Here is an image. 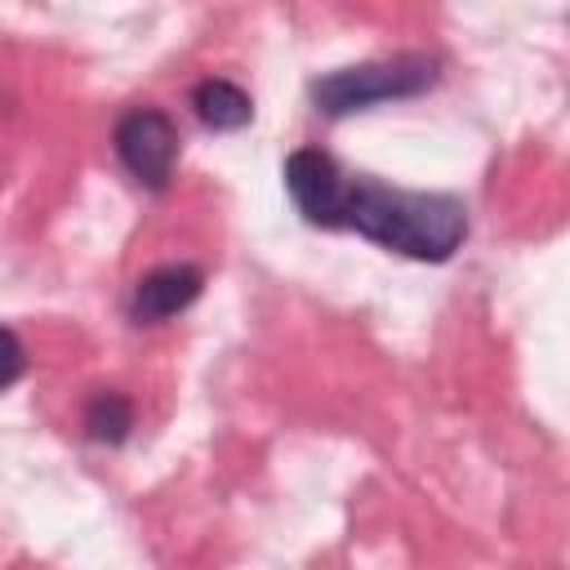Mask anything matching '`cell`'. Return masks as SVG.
Here are the masks:
<instances>
[{"mask_svg":"<svg viewBox=\"0 0 570 570\" xmlns=\"http://www.w3.org/2000/svg\"><path fill=\"white\" fill-rule=\"evenodd\" d=\"M343 227H356L365 240L405 258L445 263L468 236V209L445 191H401L374 178H347Z\"/></svg>","mask_w":570,"mask_h":570,"instance_id":"6da1fadb","label":"cell"},{"mask_svg":"<svg viewBox=\"0 0 570 570\" xmlns=\"http://www.w3.org/2000/svg\"><path fill=\"white\" fill-rule=\"evenodd\" d=\"M436 85V58L428 53H396V58H379V62H361V67H338L330 76H321L312 85V102L325 116H352L365 111L374 102H392V98H414L423 89Z\"/></svg>","mask_w":570,"mask_h":570,"instance_id":"7a4b0ae2","label":"cell"},{"mask_svg":"<svg viewBox=\"0 0 570 570\" xmlns=\"http://www.w3.org/2000/svg\"><path fill=\"white\" fill-rule=\"evenodd\" d=\"M116 156L120 165L151 191L169 187L178 160V129L160 107H129L116 120Z\"/></svg>","mask_w":570,"mask_h":570,"instance_id":"3957f363","label":"cell"},{"mask_svg":"<svg viewBox=\"0 0 570 570\" xmlns=\"http://www.w3.org/2000/svg\"><path fill=\"white\" fill-rule=\"evenodd\" d=\"M285 187L298 205V214L316 227H343V187L347 178L338 174V165L316 151V147H298L285 160Z\"/></svg>","mask_w":570,"mask_h":570,"instance_id":"277c9868","label":"cell"},{"mask_svg":"<svg viewBox=\"0 0 570 570\" xmlns=\"http://www.w3.org/2000/svg\"><path fill=\"white\" fill-rule=\"evenodd\" d=\"M205 289V272L196 263H160L138 276L129 294V316L138 325H160L178 312H187Z\"/></svg>","mask_w":570,"mask_h":570,"instance_id":"5b68a950","label":"cell"},{"mask_svg":"<svg viewBox=\"0 0 570 570\" xmlns=\"http://www.w3.org/2000/svg\"><path fill=\"white\" fill-rule=\"evenodd\" d=\"M191 107H196V116H200L209 129H240V125H249V116H254L249 94H245L240 85L223 80V76L200 80V85L191 89Z\"/></svg>","mask_w":570,"mask_h":570,"instance_id":"8992f818","label":"cell"},{"mask_svg":"<svg viewBox=\"0 0 570 570\" xmlns=\"http://www.w3.org/2000/svg\"><path fill=\"white\" fill-rule=\"evenodd\" d=\"M129 428H134V405H129V396H120V392H98L89 405H85V432L94 436V441H102V445H120L125 436H129Z\"/></svg>","mask_w":570,"mask_h":570,"instance_id":"52a82bcc","label":"cell"},{"mask_svg":"<svg viewBox=\"0 0 570 570\" xmlns=\"http://www.w3.org/2000/svg\"><path fill=\"white\" fill-rule=\"evenodd\" d=\"M22 370H27V352H22L18 334L0 325V387L18 383V379H22Z\"/></svg>","mask_w":570,"mask_h":570,"instance_id":"ba28073f","label":"cell"}]
</instances>
